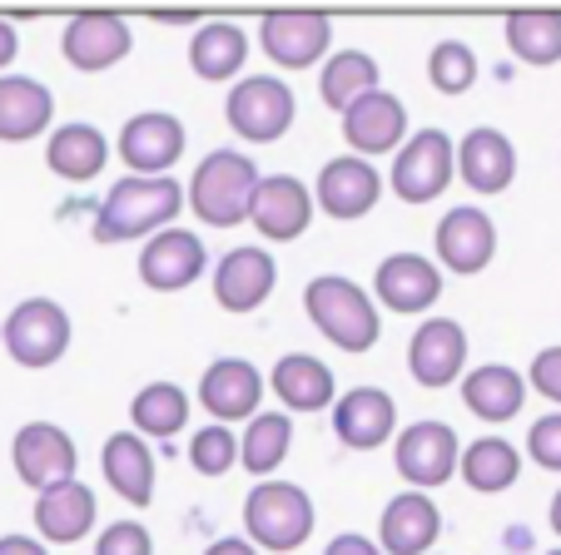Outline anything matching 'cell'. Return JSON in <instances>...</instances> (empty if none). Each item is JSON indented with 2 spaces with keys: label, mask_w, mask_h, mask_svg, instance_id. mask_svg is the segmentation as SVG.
<instances>
[{
  "label": "cell",
  "mask_w": 561,
  "mask_h": 555,
  "mask_svg": "<svg viewBox=\"0 0 561 555\" xmlns=\"http://www.w3.org/2000/svg\"><path fill=\"white\" fill-rule=\"evenodd\" d=\"M304 313L339 352H368L382 337V317L373 293H363L343 273H318L313 284L304 288Z\"/></svg>",
  "instance_id": "6da1fadb"
},
{
  "label": "cell",
  "mask_w": 561,
  "mask_h": 555,
  "mask_svg": "<svg viewBox=\"0 0 561 555\" xmlns=\"http://www.w3.org/2000/svg\"><path fill=\"white\" fill-rule=\"evenodd\" d=\"M184 209V189L170 174L164 178H119L115 189L100 199L95 213V239L100 243H125V239H145V233L170 229L174 213Z\"/></svg>",
  "instance_id": "7a4b0ae2"
},
{
  "label": "cell",
  "mask_w": 561,
  "mask_h": 555,
  "mask_svg": "<svg viewBox=\"0 0 561 555\" xmlns=\"http://www.w3.org/2000/svg\"><path fill=\"white\" fill-rule=\"evenodd\" d=\"M259 164L239 149H214L190 178V209L199 213L209 229H233V223L249 219V204H254L259 189Z\"/></svg>",
  "instance_id": "3957f363"
},
{
  "label": "cell",
  "mask_w": 561,
  "mask_h": 555,
  "mask_svg": "<svg viewBox=\"0 0 561 555\" xmlns=\"http://www.w3.org/2000/svg\"><path fill=\"white\" fill-rule=\"evenodd\" d=\"M313 496L294 482H259L244 501V531L254 551H298L313 535Z\"/></svg>",
  "instance_id": "277c9868"
},
{
  "label": "cell",
  "mask_w": 561,
  "mask_h": 555,
  "mask_svg": "<svg viewBox=\"0 0 561 555\" xmlns=\"http://www.w3.org/2000/svg\"><path fill=\"white\" fill-rule=\"evenodd\" d=\"M224 115H229V129L249 144H274V139L288 135L298 105L294 90L274 74H249V80H233L229 100H224Z\"/></svg>",
  "instance_id": "5b68a950"
},
{
  "label": "cell",
  "mask_w": 561,
  "mask_h": 555,
  "mask_svg": "<svg viewBox=\"0 0 561 555\" xmlns=\"http://www.w3.org/2000/svg\"><path fill=\"white\" fill-rule=\"evenodd\" d=\"M457 174V144L443 129H417L403 139L398 159H392V194L403 204H433L447 194Z\"/></svg>",
  "instance_id": "8992f818"
},
{
  "label": "cell",
  "mask_w": 561,
  "mask_h": 555,
  "mask_svg": "<svg viewBox=\"0 0 561 555\" xmlns=\"http://www.w3.org/2000/svg\"><path fill=\"white\" fill-rule=\"evenodd\" d=\"M0 337H5V352H11L15 362L41 372V367L60 362L65 347H70V313H65L55 298H25V303L11 308Z\"/></svg>",
  "instance_id": "52a82bcc"
},
{
  "label": "cell",
  "mask_w": 561,
  "mask_h": 555,
  "mask_svg": "<svg viewBox=\"0 0 561 555\" xmlns=\"http://www.w3.org/2000/svg\"><path fill=\"white\" fill-rule=\"evenodd\" d=\"M11 461H15V476L31 486L35 496L50 492V486L75 482V441L65 427L55 421H25L11 441Z\"/></svg>",
  "instance_id": "ba28073f"
},
{
  "label": "cell",
  "mask_w": 561,
  "mask_h": 555,
  "mask_svg": "<svg viewBox=\"0 0 561 555\" xmlns=\"http://www.w3.org/2000/svg\"><path fill=\"white\" fill-rule=\"evenodd\" d=\"M457 431L447 421H413L403 427L398 447H392V461H398V472L403 482H413L417 492H433V486H447L457 476Z\"/></svg>",
  "instance_id": "9c48e42d"
},
{
  "label": "cell",
  "mask_w": 561,
  "mask_h": 555,
  "mask_svg": "<svg viewBox=\"0 0 561 555\" xmlns=\"http://www.w3.org/2000/svg\"><path fill=\"white\" fill-rule=\"evenodd\" d=\"M184 125L170 109H145L119 129V159L129 164L135 178H164L184 154Z\"/></svg>",
  "instance_id": "30bf717a"
},
{
  "label": "cell",
  "mask_w": 561,
  "mask_h": 555,
  "mask_svg": "<svg viewBox=\"0 0 561 555\" xmlns=\"http://www.w3.org/2000/svg\"><path fill=\"white\" fill-rule=\"evenodd\" d=\"M403 135H408V109H403V100L388 95L382 84L343 109V139H348L353 159L398 154V149H403Z\"/></svg>",
  "instance_id": "8fae6325"
},
{
  "label": "cell",
  "mask_w": 561,
  "mask_h": 555,
  "mask_svg": "<svg viewBox=\"0 0 561 555\" xmlns=\"http://www.w3.org/2000/svg\"><path fill=\"white\" fill-rule=\"evenodd\" d=\"M249 223H254L268 243H294L298 233L313 223V189L294 174L259 178L254 204H249Z\"/></svg>",
  "instance_id": "7c38bea8"
},
{
  "label": "cell",
  "mask_w": 561,
  "mask_h": 555,
  "mask_svg": "<svg viewBox=\"0 0 561 555\" xmlns=\"http://www.w3.org/2000/svg\"><path fill=\"white\" fill-rule=\"evenodd\" d=\"M373 293L382 308L392 313H427V308L443 298V268L423 253H388L373 273Z\"/></svg>",
  "instance_id": "4fadbf2b"
},
{
  "label": "cell",
  "mask_w": 561,
  "mask_h": 555,
  "mask_svg": "<svg viewBox=\"0 0 561 555\" xmlns=\"http://www.w3.org/2000/svg\"><path fill=\"white\" fill-rule=\"evenodd\" d=\"M274 284H278V263L259 243L224 253L219 268H214V298H219L224 313H254V308H264Z\"/></svg>",
  "instance_id": "5bb4252c"
},
{
  "label": "cell",
  "mask_w": 561,
  "mask_h": 555,
  "mask_svg": "<svg viewBox=\"0 0 561 555\" xmlns=\"http://www.w3.org/2000/svg\"><path fill=\"white\" fill-rule=\"evenodd\" d=\"M378 199H382V174L368 159H353V154L329 159L313 184V209H323L329 219H343V223L373 213Z\"/></svg>",
  "instance_id": "9a60e30c"
},
{
  "label": "cell",
  "mask_w": 561,
  "mask_h": 555,
  "mask_svg": "<svg viewBox=\"0 0 561 555\" xmlns=\"http://www.w3.org/2000/svg\"><path fill=\"white\" fill-rule=\"evenodd\" d=\"M259 41H264L274 65H284V70H308V65H318L323 50L333 45V21L318 11H278V15H264Z\"/></svg>",
  "instance_id": "2e32d148"
},
{
  "label": "cell",
  "mask_w": 561,
  "mask_h": 555,
  "mask_svg": "<svg viewBox=\"0 0 561 555\" xmlns=\"http://www.w3.org/2000/svg\"><path fill=\"white\" fill-rule=\"evenodd\" d=\"M467 367V333L453 317H427L408 343V372L417 388H453Z\"/></svg>",
  "instance_id": "e0dca14e"
},
{
  "label": "cell",
  "mask_w": 561,
  "mask_h": 555,
  "mask_svg": "<svg viewBox=\"0 0 561 555\" xmlns=\"http://www.w3.org/2000/svg\"><path fill=\"white\" fill-rule=\"evenodd\" d=\"M437 258H443L447 273H482L497 253V223L488 213L477 209V204H457V209L443 213L437 223Z\"/></svg>",
  "instance_id": "ac0fdd59"
},
{
  "label": "cell",
  "mask_w": 561,
  "mask_h": 555,
  "mask_svg": "<svg viewBox=\"0 0 561 555\" xmlns=\"http://www.w3.org/2000/svg\"><path fill=\"white\" fill-rule=\"evenodd\" d=\"M199 402L204 412H214L224 421H244L259 417V402H264V372L244 357H219V362L204 367L199 378Z\"/></svg>",
  "instance_id": "d6986e66"
},
{
  "label": "cell",
  "mask_w": 561,
  "mask_h": 555,
  "mask_svg": "<svg viewBox=\"0 0 561 555\" xmlns=\"http://www.w3.org/2000/svg\"><path fill=\"white\" fill-rule=\"evenodd\" d=\"M204 273V239L190 229H159L139 253V278L154 293H180Z\"/></svg>",
  "instance_id": "ffe728a7"
},
{
  "label": "cell",
  "mask_w": 561,
  "mask_h": 555,
  "mask_svg": "<svg viewBox=\"0 0 561 555\" xmlns=\"http://www.w3.org/2000/svg\"><path fill=\"white\" fill-rule=\"evenodd\" d=\"M60 45H65V60H70L75 70L100 74V70H110V65L125 60L129 45H135V35H129V25L119 21V15L90 11V15H75V21L65 25Z\"/></svg>",
  "instance_id": "44dd1931"
},
{
  "label": "cell",
  "mask_w": 561,
  "mask_h": 555,
  "mask_svg": "<svg viewBox=\"0 0 561 555\" xmlns=\"http://www.w3.org/2000/svg\"><path fill=\"white\" fill-rule=\"evenodd\" d=\"M457 174H462V184L472 194H502L517 178V149L492 125L467 129L462 144H457Z\"/></svg>",
  "instance_id": "7402d4cb"
},
{
  "label": "cell",
  "mask_w": 561,
  "mask_h": 555,
  "mask_svg": "<svg viewBox=\"0 0 561 555\" xmlns=\"http://www.w3.org/2000/svg\"><path fill=\"white\" fill-rule=\"evenodd\" d=\"M443 535V516H437L427 492H403L392 496L378 525V551L382 555H427Z\"/></svg>",
  "instance_id": "603a6c76"
},
{
  "label": "cell",
  "mask_w": 561,
  "mask_h": 555,
  "mask_svg": "<svg viewBox=\"0 0 561 555\" xmlns=\"http://www.w3.org/2000/svg\"><path fill=\"white\" fill-rule=\"evenodd\" d=\"M333 431H339L343 447L373 451L398 431V407L382 388H353L348 397L333 402Z\"/></svg>",
  "instance_id": "cb8c5ba5"
},
{
  "label": "cell",
  "mask_w": 561,
  "mask_h": 555,
  "mask_svg": "<svg viewBox=\"0 0 561 555\" xmlns=\"http://www.w3.org/2000/svg\"><path fill=\"white\" fill-rule=\"evenodd\" d=\"M100 472H105L110 492L129 506H149L154 501V451L139 431H115L100 451Z\"/></svg>",
  "instance_id": "d4e9b609"
},
{
  "label": "cell",
  "mask_w": 561,
  "mask_h": 555,
  "mask_svg": "<svg viewBox=\"0 0 561 555\" xmlns=\"http://www.w3.org/2000/svg\"><path fill=\"white\" fill-rule=\"evenodd\" d=\"M95 492L85 482H65L35 496V531L50 545H75L85 541V531L95 525Z\"/></svg>",
  "instance_id": "484cf974"
},
{
  "label": "cell",
  "mask_w": 561,
  "mask_h": 555,
  "mask_svg": "<svg viewBox=\"0 0 561 555\" xmlns=\"http://www.w3.org/2000/svg\"><path fill=\"white\" fill-rule=\"evenodd\" d=\"M55 119V95L31 74H0V139L5 144H25V139L45 135Z\"/></svg>",
  "instance_id": "4316f807"
},
{
  "label": "cell",
  "mask_w": 561,
  "mask_h": 555,
  "mask_svg": "<svg viewBox=\"0 0 561 555\" xmlns=\"http://www.w3.org/2000/svg\"><path fill=\"white\" fill-rule=\"evenodd\" d=\"M462 402L482 421H512L522 412V402H527V378H522L517 367L488 362L462 378Z\"/></svg>",
  "instance_id": "83f0119b"
},
{
  "label": "cell",
  "mask_w": 561,
  "mask_h": 555,
  "mask_svg": "<svg viewBox=\"0 0 561 555\" xmlns=\"http://www.w3.org/2000/svg\"><path fill=\"white\" fill-rule=\"evenodd\" d=\"M274 397L284 402L288 412H323L333 402V372L329 362H318L308 352H288L278 357L274 367Z\"/></svg>",
  "instance_id": "f1b7e54d"
},
{
  "label": "cell",
  "mask_w": 561,
  "mask_h": 555,
  "mask_svg": "<svg viewBox=\"0 0 561 555\" xmlns=\"http://www.w3.org/2000/svg\"><path fill=\"white\" fill-rule=\"evenodd\" d=\"M105 159H110V139L95 125H60L50 135V144H45V164L60 178H70V184L95 178L105 169Z\"/></svg>",
  "instance_id": "f546056e"
},
{
  "label": "cell",
  "mask_w": 561,
  "mask_h": 555,
  "mask_svg": "<svg viewBox=\"0 0 561 555\" xmlns=\"http://www.w3.org/2000/svg\"><path fill=\"white\" fill-rule=\"evenodd\" d=\"M249 60V35L233 21H209L190 41V70L199 80H233Z\"/></svg>",
  "instance_id": "4dcf8cb0"
},
{
  "label": "cell",
  "mask_w": 561,
  "mask_h": 555,
  "mask_svg": "<svg viewBox=\"0 0 561 555\" xmlns=\"http://www.w3.org/2000/svg\"><path fill=\"white\" fill-rule=\"evenodd\" d=\"M457 476H462L472 492L497 496L522 476V451L502 437H482V441H472V447H462V456H457Z\"/></svg>",
  "instance_id": "1f68e13d"
},
{
  "label": "cell",
  "mask_w": 561,
  "mask_h": 555,
  "mask_svg": "<svg viewBox=\"0 0 561 555\" xmlns=\"http://www.w3.org/2000/svg\"><path fill=\"white\" fill-rule=\"evenodd\" d=\"M368 90H378V60L368 50H339L323 60V74H318V95L329 109H348L353 100H363Z\"/></svg>",
  "instance_id": "d6a6232c"
},
{
  "label": "cell",
  "mask_w": 561,
  "mask_h": 555,
  "mask_svg": "<svg viewBox=\"0 0 561 555\" xmlns=\"http://www.w3.org/2000/svg\"><path fill=\"white\" fill-rule=\"evenodd\" d=\"M129 421H135L139 437H174V431L190 427V397L174 382H149L129 402Z\"/></svg>",
  "instance_id": "836d02e7"
},
{
  "label": "cell",
  "mask_w": 561,
  "mask_h": 555,
  "mask_svg": "<svg viewBox=\"0 0 561 555\" xmlns=\"http://www.w3.org/2000/svg\"><path fill=\"white\" fill-rule=\"evenodd\" d=\"M288 447H294V421H288L284 412H259V417H249V427H244L239 461H244L249 476H268L284 466Z\"/></svg>",
  "instance_id": "e575fe53"
},
{
  "label": "cell",
  "mask_w": 561,
  "mask_h": 555,
  "mask_svg": "<svg viewBox=\"0 0 561 555\" xmlns=\"http://www.w3.org/2000/svg\"><path fill=\"white\" fill-rule=\"evenodd\" d=\"M507 50L522 65H557L561 60V15H551V11L507 15Z\"/></svg>",
  "instance_id": "d590c367"
},
{
  "label": "cell",
  "mask_w": 561,
  "mask_h": 555,
  "mask_svg": "<svg viewBox=\"0 0 561 555\" xmlns=\"http://www.w3.org/2000/svg\"><path fill=\"white\" fill-rule=\"evenodd\" d=\"M427 80H433V90H443V95H462V90H472L477 80V55L467 41H437L433 55H427Z\"/></svg>",
  "instance_id": "8d00e7d4"
},
{
  "label": "cell",
  "mask_w": 561,
  "mask_h": 555,
  "mask_svg": "<svg viewBox=\"0 0 561 555\" xmlns=\"http://www.w3.org/2000/svg\"><path fill=\"white\" fill-rule=\"evenodd\" d=\"M190 461L199 476H224L229 466H239V437H233L229 427H199L190 437Z\"/></svg>",
  "instance_id": "74e56055"
},
{
  "label": "cell",
  "mask_w": 561,
  "mask_h": 555,
  "mask_svg": "<svg viewBox=\"0 0 561 555\" xmlns=\"http://www.w3.org/2000/svg\"><path fill=\"white\" fill-rule=\"evenodd\" d=\"M95 555H154V535H149L139 521H115L100 531Z\"/></svg>",
  "instance_id": "f35d334b"
},
{
  "label": "cell",
  "mask_w": 561,
  "mask_h": 555,
  "mask_svg": "<svg viewBox=\"0 0 561 555\" xmlns=\"http://www.w3.org/2000/svg\"><path fill=\"white\" fill-rule=\"evenodd\" d=\"M527 456L537 461L541 472H561V412H551V417L531 421V431H527Z\"/></svg>",
  "instance_id": "ab89813d"
},
{
  "label": "cell",
  "mask_w": 561,
  "mask_h": 555,
  "mask_svg": "<svg viewBox=\"0 0 561 555\" xmlns=\"http://www.w3.org/2000/svg\"><path fill=\"white\" fill-rule=\"evenodd\" d=\"M527 382L541 392V397H551L561 407V347H541V352L531 357Z\"/></svg>",
  "instance_id": "60d3db41"
},
{
  "label": "cell",
  "mask_w": 561,
  "mask_h": 555,
  "mask_svg": "<svg viewBox=\"0 0 561 555\" xmlns=\"http://www.w3.org/2000/svg\"><path fill=\"white\" fill-rule=\"evenodd\" d=\"M323 555H382V551L368 541V535H358V531H343V535H333V541L323 545Z\"/></svg>",
  "instance_id": "b9f144b4"
},
{
  "label": "cell",
  "mask_w": 561,
  "mask_h": 555,
  "mask_svg": "<svg viewBox=\"0 0 561 555\" xmlns=\"http://www.w3.org/2000/svg\"><path fill=\"white\" fill-rule=\"evenodd\" d=\"M0 555H50L35 535H0Z\"/></svg>",
  "instance_id": "7bdbcfd3"
},
{
  "label": "cell",
  "mask_w": 561,
  "mask_h": 555,
  "mask_svg": "<svg viewBox=\"0 0 561 555\" xmlns=\"http://www.w3.org/2000/svg\"><path fill=\"white\" fill-rule=\"evenodd\" d=\"M21 55V35H15L11 21H0V74H5V65Z\"/></svg>",
  "instance_id": "ee69618b"
},
{
  "label": "cell",
  "mask_w": 561,
  "mask_h": 555,
  "mask_svg": "<svg viewBox=\"0 0 561 555\" xmlns=\"http://www.w3.org/2000/svg\"><path fill=\"white\" fill-rule=\"evenodd\" d=\"M204 555H259V551L244 541V535H224V541H214Z\"/></svg>",
  "instance_id": "f6af8a7d"
},
{
  "label": "cell",
  "mask_w": 561,
  "mask_h": 555,
  "mask_svg": "<svg viewBox=\"0 0 561 555\" xmlns=\"http://www.w3.org/2000/svg\"><path fill=\"white\" fill-rule=\"evenodd\" d=\"M551 531H557V535H561V492H557V496H551Z\"/></svg>",
  "instance_id": "bcb514c9"
},
{
  "label": "cell",
  "mask_w": 561,
  "mask_h": 555,
  "mask_svg": "<svg viewBox=\"0 0 561 555\" xmlns=\"http://www.w3.org/2000/svg\"><path fill=\"white\" fill-rule=\"evenodd\" d=\"M551 555H561V551H551Z\"/></svg>",
  "instance_id": "7dc6e473"
}]
</instances>
